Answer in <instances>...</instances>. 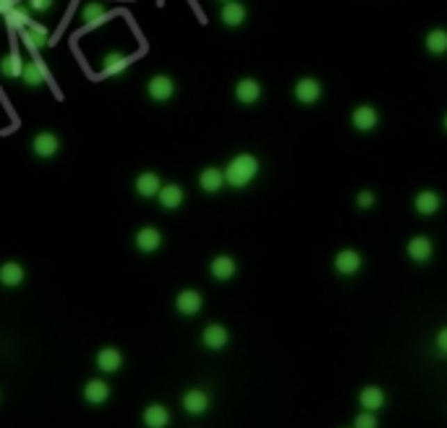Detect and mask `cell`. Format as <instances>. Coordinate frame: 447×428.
<instances>
[{
	"label": "cell",
	"mask_w": 447,
	"mask_h": 428,
	"mask_svg": "<svg viewBox=\"0 0 447 428\" xmlns=\"http://www.w3.org/2000/svg\"><path fill=\"white\" fill-rule=\"evenodd\" d=\"M222 172H225V186L241 191V188H246V186H251V183L257 181V175H259V160H257L254 154H249V151H243V154H236V157L225 165Z\"/></svg>",
	"instance_id": "1"
},
{
	"label": "cell",
	"mask_w": 447,
	"mask_h": 428,
	"mask_svg": "<svg viewBox=\"0 0 447 428\" xmlns=\"http://www.w3.org/2000/svg\"><path fill=\"white\" fill-rule=\"evenodd\" d=\"M332 267H335V272H338L340 277H353V274H359L361 267H364V258H361L359 251H353V248H343V251L335 254Z\"/></svg>",
	"instance_id": "2"
},
{
	"label": "cell",
	"mask_w": 447,
	"mask_h": 428,
	"mask_svg": "<svg viewBox=\"0 0 447 428\" xmlns=\"http://www.w3.org/2000/svg\"><path fill=\"white\" fill-rule=\"evenodd\" d=\"M350 126L356 131H361V133H371V131L380 126V113H377L371 105L353 107V113H350Z\"/></svg>",
	"instance_id": "3"
},
{
	"label": "cell",
	"mask_w": 447,
	"mask_h": 428,
	"mask_svg": "<svg viewBox=\"0 0 447 428\" xmlns=\"http://www.w3.org/2000/svg\"><path fill=\"white\" fill-rule=\"evenodd\" d=\"M293 97L295 102H301V105H314L322 99V84L311 79V76H306V79H298L293 86Z\"/></svg>",
	"instance_id": "4"
},
{
	"label": "cell",
	"mask_w": 447,
	"mask_h": 428,
	"mask_svg": "<svg viewBox=\"0 0 447 428\" xmlns=\"http://www.w3.org/2000/svg\"><path fill=\"white\" fill-rule=\"evenodd\" d=\"M32 151L34 157H40V160H50L60 151V139L55 136L53 131H42L32 139Z\"/></svg>",
	"instance_id": "5"
},
{
	"label": "cell",
	"mask_w": 447,
	"mask_h": 428,
	"mask_svg": "<svg viewBox=\"0 0 447 428\" xmlns=\"http://www.w3.org/2000/svg\"><path fill=\"white\" fill-rule=\"evenodd\" d=\"M246 19H249V11H246L243 3H238V0L222 3V8H220V22L225 24L228 29H238V26H243Z\"/></svg>",
	"instance_id": "6"
},
{
	"label": "cell",
	"mask_w": 447,
	"mask_h": 428,
	"mask_svg": "<svg viewBox=\"0 0 447 428\" xmlns=\"http://www.w3.org/2000/svg\"><path fill=\"white\" fill-rule=\"evenodd\" d=\"M204 306V298H202V293L199 290H181L178 295H175V311L181 313V316H197L199 311Z\"/></svg>",
	"instance_id": "7"
},
{
	"label": "cell",
	"mask_w": 447,
	"mask_h": 428,
	"mask_svg": "<svg viewBox=\"0 0 447 428\" xmlns=\"http://www.w3.org/2000/svg\"><path fill=\"white\" fill-rule=\"evenodd\" d=\"M147 94H149V99H154V102H168V99H173L175 94V81L165 74L152 76L149 84H147Z\"/></svg>",
	"instance_id": "8"
},
{
	"label": "cell",
	"mask_w": 447,
	"mask_h": 428,
	"mask_svg": "<svg viewBox=\"0 0 447 428\" xmlns=\"http://www.w3.org/2000/svg\"><path fill=\"white\" fill-rule=\"evenodd\" d=\"M163 188V181H160V175L152 170H144L142 175H136V181H133V191L139 199H157V193Z\"/></svg>",
	"instance_id": "9"
},
{
	"label": "cell",
	"mask_w": 447,
	"mask_h": 428,
	"mask_svg": "<svg viewBox=\"0 0 447 428\" xmlns=\"http://www.w3.org/2000/svg\"><path fill=\"white\" fill-rule=\"evenodd\" d=\"M181 405H184V410L188 413V415H204L209 410V405H212V400H209V395L204 392V389H188L184 395V400H181Z\"/></svg>",
	"instance_id": "10"
},
{
	"label": "cell",
	"mask_w": 447,
	"mask_h": 428,
	"mask_svg": "<svg viewBox=\"0 0 447 428\" xmlns=\"http://www.w3.org/2000/svg\"><path fill=\"white\" fill-rule=\"evenodd\" d=\"M184 201H186V193L178 183H163V188L157 193V204H160L163 209L175 212V209H181V204Z\"/></svg>",
	"instance_id": "11"
},
{
	"label": "cell",
	"mask_w": 447,
	"mask_h": 428,
	"mask_svg": "<svg viewBox=\"0 0 447 428\" xmlns=\"http://www.w3.org/2000/svg\"><path fill=\"white\" fill-rule=\"evenodd\" d=\"M236 272H238V264H236V258L228 256V254H220L209 261V274L218 279V282H228V279L236 277Z\"/></svg>",
	"instance_id": "12"
},
{
	"label": "cell",
	"mask_w": 447,
	"mask_h": 428,
	"mask_svg": "<svg viewBox=\"0 0 447 428\" xmlns=\"http://www.w3.org/2000/svg\"><path fill=\"white\" fill-rule=\"evenodd\" d=\"M405 254H408V258L416 261V264H426V261L432 258V254H434V243H432L426 236H416L408 240Z\"/></svg>",
	"instance_id": "13"
},
{
	"label": "cell",
	"mask_w": 447,
	"mask_h": 428,
	"mask_svg": "<svg viewBox=\"0 0 447 428\" xmlns=\"http://www.w3.org/2000/svg\"><path fill=\"white\" fill-rule=\"evenodd\" d=\"M439 206H442V196L432 188H426V191H418L414 199V209L416 214H421V217H434L439 212Z\"/></svg>",
	"instance_id": "14"
},
{
	"label": "cell",
	"mask_w": 447,
	"mask_h": 428,
	"mask_svg": "<svg viewBox=\"0 0 447 428\" xmlns=\"http://www.w3.org/2000/svg\"><path fill=\"white\" fill-rule=\"evenodd\" d=\"M233 94H236L241 105H257L262 99V84L257 79H241L236 89H233Z\"/></svg>",
	"instance_id": "15"
},
{
	"label": "cell",
	"mask_w": 447,
	"mask_h": 428,
	"mask_svg": "<svg viewBox=\"0 0 447 428\" xmlns=\"http://www.w3.org/2000/svg\"><path fill=\"white\" fill-rule=\"evenodd\" d=\"M133 246L139 248L142 254H154V251H160V246H163V233H160L157 227H142V230H136Z\"/></svg>",
	"instance_id": "16"
},
{
	"label": "cell",
	"mask_w": 447,
	"mask_h": 428,
	"mask_svg": "<svg viewBox=\"0 0 447 428\" xmlns=\"http://www.w3.org/2000/svg\"><path fill=\"white\" fill-rule=\"evenodd\" d=\"M24 42L29 44V50L37 53V47H47L50 44V32H47V26L44 24H37V22H29L26 24V29L22 32Z\"/></svg>",
	"instance_id": "17"
},
{
	"label": "cell",
	"mask_w": 447,
	"mask_h": 428,
	"mask_svg": "<svg viewBox=\"0 0 447 428\" xmlns=\"http://www.w3.org/2000/svg\"><path fill=\"white\" fill-rule=\"evenodd\" d=\"M228 340L230 334L222 324H207L204 332H202V345H204L207 350H222V347L228 345Z\"/></svg>",
	"instance_id": "18"
},
{
	"label": "cell",
	"mask_w": 447,
	"mask_h": 428,
	"mask_svg": "<svg viewBox=\"0 0 447 428\" xmlns=\"http://www.w3.org/2000/svg\"><path fill=\"white\" fill-rule=\"evenodd\" d=\"M199 188L204 193H218L222 191V186H225V172L220 170V167H204V170L199 172Z\"/></svg>",
	"instance_id": "19"
},
{
	"label": "cell",
	"mask_w": 447,
	"mask_h": 428,
	"mask_svg": "<svg viewBox=\"0 0 447 428\" xmlns=\"http://www.w3.org/2000/svg\"><path fill=\"white\" fill-rule=\"evenodd\" d=\"M95 363H97V368L102 374H115V371H120V365H123V355H120V350H115V347H102L97 353V358H95Z\"/></svg>",
	"instance_id": "20"
},
{
	"label": "cell",
	"mask_w": 447,
	"mask_h": 428,
	"mask_svg": "<svg viewBox=\"0 0 447 428\" xmlns=\"http://www.w3.org/2000/svg\"><path fill=\"white\" fill-rule=\"evenodd\" d=\"M26 277V269L19 264V261H6L0 267V285L3 288H19Z\"/></svg>",
	"instance_id": "21"
},
{
	"label": "cell",
	"mask_w": 447,
	"mask_h": 428,
	"mask_svg": "<svg viewBox=\"0 0 447 428\" xmlns=\"http://www.w3.org/2000/svg\"><path fill=\"white\" fill-rule=\"evenodd\" d=\"M142 420L147 428H168V423H170V410L165 405H160V402H154V405H149L144 410Z\"/></svg>",
	"instance_id": "22"
},
{
	"label": "cell",
	"mask_w": 447,
	"mask_h": 428,
	"mask_svg": "<svg viewBox=\"0 0 447 428\" xmlns=\"http://www.w3.org/2000/svg\"><path fill=\"white\" fill-rule=\"evenodd\" d=\"M84 400L89 405H105L110 400V386L102 379H92L84 384Z\"/></svg>",
	"instance_id": "23"
},
{
	"label": "cell",
	"mask_w": 447,
	"mask_h": 428,
	"mask_svg": "<svg viewBox=\"0 0 447 428\" xmlns=\"http://www.w3.org/2000/svg\"><path fill=\"white\" fill-rule=\"evenodd\" d=\"M359 402L364 410H369V413H377V410H382L384 407V402H387V397H384V392H382L380 386H364L359 395Z\"/></svg>",
	"instance_id": "24"
},
{
	"label": "cell",
	"mask_w": 447,
	"mask_h": 428,
	"mask_svg": "<svg viewBox=\"0 0 447 428\" xmlns=\"http://www.w3.org/2000/svg\"><path fill=\"white\" fill-rule=\"evenodd\" d=\"M131 65V60L123 53H108L102 58V76H118Z\"/></svg>",
	"instance_id": "25"
},
{
	"label": "cell",
	"mask_w": 447,
	"mask_h": 428,
	"mask_svg": "<svg viewBox=\"0 0 447 428\" xmlns=\"http://www.w3.org/2000/svg\"><path fill=\"white\" fill-rule=\"evenodd\" d=\"M0 74L6 79H22L24 74V60L19 53H8L6 58H0Z\"/></svg>",
	"instance_id": "26"
},
{
	"label": "cell",
	"mask_w": 447,
	"mask_h": 428,
	"mask_svg": "<svg viewBox=\"0 0 447 428\" xmlns=\"http://www.w3.org/2000/svg\"><path fill=\"white\" fill-rule=\"evenodd\" d=\"M424 47H426V53H432V55H445L447 53L445 29H432V32L424 37Z\"/></svg>",
	"instance_id": "27"
},
{
	"label": "cell",
	"mask_w": 447,
	"mask_h": 428,
	"mask_svg": "<svg viewBox=\"0 0 447 428\" xmlns=\"http://www.w3.org/2000/svg\"><path fill=\"white\" fill-rule=\"evenodd\" d=\"M22 81L29 89H34V86H42L44 81V68L40 60H32V63H24V74H22Z\"/></svg>",
	"instance_id": "28"
},
{
	"label": "cell",
	"mask_w": 447,
	"mask_h": 428,
	"mask_svg": "<svg viewBox=\"0 0 447 428\" xmlns=\"http://www.w3.org/2000/svg\"><path fill=\"white\" fill-rule=\"evenodd\" d=\"M105 16H108V11H105V6L97 3V0H89L87 6L81 8V22L84 24H99Z\"/></svg>",
	"instance_id": "29"
},
{
	"label": "cell",
	"mask_w": 447,
	"mask_h": 428,
	"mask_svg": "<svg viewBox=\"0 0 447 428\" xmlns=\"http://www.w3.org/2000/svg\"><path fill=\"white\" fill-rule=\"evenodd\" d=\"M6 19H8V24H11L13 29H26V24H29V6H26V8L16 6V8H11V11L6 13Z\"/></svg>",
	"instance_id": "30"
},
{
	"label": "cell",
	"mask_w": 447,
	"mask_h": 428,
	"mask_svg": "<svg viewBox=\"0 0 447 428\" xmlns=\"http://www.w3.org/2000/svg\"><path fill=\"white\" fill-rule=\"evenodd\" d=\"M353 428H380V418L369 410H361L359 415L353 418Z\"/></svg>",
	"instance_id": "31"
},
{
	"label": "cell",
	"mask_w": 447,
	"mask_h": 428,
	"mask_svg": "<svg viewBox=\"0 0 447 428\" xmlns=\"http://www.w3.org/2000/svg\"><path fill=\"white\" fill-rule=\"evenodd\" d=\"M374 204H377V196H374V191L364 188V191L356 193V206H359L361 212H369Z\"/></svg>",
	"instance_id": "32"
},
{
	"label": "cell",
	"mask_w": 447,
	"mask_h": 428,
	"mask_svg": "<svg viewBox=\"0 0 447 428\" xmlns=\"http://www.w3.org/2000/svg\"><path fill=\"white\" fill-rule=\"evenodd\" d=\"M55 0H29V11L32 13H47L53 11Z\"/></svg>",
	"instance_id": "33"
},
{
	"label": "cell",
	"mask_w": 447,
	"mask_h": 428,
	"mask_svg": "<svg viewBox=\"0 0 447 428\" xmlns=\"http://www.w3.org/2000/svg\"><path fill=\"white\" fill-rule=\"evenodd\" d=\"M434 350L439 355H442V358H447V327L445 329H439V332H437V337H434Z\"/></svg>",
	"instance_id": "34"
},
{
	"label": "cell",
	"mask_w": 447,
	"mask_h": 428,
	"mask_svg": "<svg viewBox=\"0 0 447 428\" xmlns=\"http://www.w3.org/2000/svg\"><path fill=\"white\" fill-rule=\"evenodd\" d=\"M16 6H19V0H0V13H8Z\"/></svg>",
	"instance_id": "35"
},
{
	"label": "cell",
	"mask_w": 447,
	"mask_h": 428,
	"mask_svg": "<svg viewBox=\"0 0 447 428\" xmlns=\"http://www.w3.org/2000/svg\"><path fill=\"white\" fill-rule=\"evenodd\" d=\"M442 126H445V131H447V115H445V118H442Z\"/></svg>",
	"instance_id": "36"
},
{
	"label": "cell",
	"mask_w": 447,
	"mask_h": 428,
	"mask_svg": "<svg viewBox=\"0 0 447 428\" xmlns=\"http://www.w3.org/2000/svg\"><path fill=\"white\" fill-rule=\"evenodd\" d=\"M220 3H228V0H220Z\"/></svg>",
	"instance_id": "37"
}]
</instances>
